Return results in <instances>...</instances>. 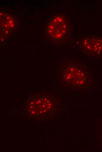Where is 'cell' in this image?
<instances>
[{"label": "cell", "mask_w": 102, "mask_h": 152, "mask_svg": "<svg viewBox=\"0 0 102 152\" xmlns=\"http://www.w3.org/2000/svg\"><path fill=\"white\" fill-rule=\"evenodd\" d=\"M59 105L57 99L52 96L36 95L27 101L26 107L30 116L46 117L55 112Z\"/></svg>", "instance_id": "7a4b0ae2"}, {"label": "cell", "mask_w": 102, "mask_h": 152, "mask_svg": "<svg viewBox=\"0 0 102 152\" xmlns=\"http://www.w3.org/2000/svg\"><path fill=\"white\" fill-rule=\"evenodd\" d=\"M59 83L74 89L87 88L91 83V76L87 67L81 62L67 61L56 69Z\"/></svg>", "instance_id": "6da1fadb"}, {"label": "cell", "mask_w": 102, "mask_h": 152, "mask_svg": "<svg viewBox=\"0 0 102 152\" xmlns=\"http://www.w3.org/2000/svg\"><path fill=\"white\" fill-rule=\"evenodd\" d=\"M81 53L89 57L102 55V37L93 34L84 35L78 45Z\"/></svg>", "instance_id": "277c9868"}, {"label": "cell", "mask_w": 102, "mask_h": 152, "mask_svg": "<svg viewBox=\"0 0 102 152\" xmlns=\"http://www.w3.org/2000/svg\"><path fill=\"white\" fill-rule=\"evenodd\" d=\"M71 23L65 14H57L46 26V31L52 43L58 44L67 41L71 29Z\"/></svg>", "instance_id": "3957f363"}]
</instances>
